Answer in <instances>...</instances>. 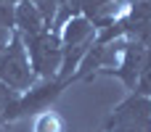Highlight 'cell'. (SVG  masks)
Returning a JSON list of instances; mask_svg holds the SVG:
<instances>
[{
    "label": "cell",
    "instance_id": "6da1fadb",
    "mask_svg": "<svg viewBox=\"0 0 151 132\" xmlns=\"http://www.w3.org/2000/svg\"><path fill=\"white\" fill-rule=\"evenodd\" d=\"M24 48H27V56H29V64H32V71L37 79H56L58 77L64 50H61V40H58L56 29H45L35 37H27Z\"/></svg>",
    "mask_w": 151,
    "mask_h": 132
},
{
    "label": "cell",
    "instance_id": "7a4b0ae2",
    "mask_svg": "<svg viewBox=\"0 0 151 132\" xmlns=\"http://www.w3.org/2000/svg\"><path fill=\"white\" fill-rule=\"evenodd\" d=\"M69 85H72V82L58 79V77H56V79H37L29 90L19 93V98H16V103H13L11 114H8V124H11V122H19V119H24V116H37V114L53 108V103L61 98V93H64Z\"/></svg>",
    "mask_w": 151,
    "mask_h": 132
},
{
    "label": "cell",
    "instance_id": "3957f363",
    "mask_svg": "<svg viewBox=\"0 0 151 132\" xmlns=\"http://www.w3.org/2000/svg\"><path fill=\"white\" fill-rule=\"evenodd\" d=\"M0 82L16 93H24L37 82L32 64H29V56H27V48H24V40L16 32L0 53Z\"/></svg>",
    "mask_w": 151,
    "mask_h": 132
},
{
    "label": "cell",
    "instance_id": "277c9868",
    "mask_svg": "<svg viewBox=\"0 0 151 132\" xmlns=\"http://www.w3.org/2000/svg\"><path fill=\"white\" fill-rule=\"evenodd\" d=\"M104 132H151V98L127 93V98L106 116Z\"/></svg>",
    "mask_w": 151,
    "mask_h": 132
},
{
    "label": "cell",
    "instance_id": "5b68a950",
    "mask_svg": "<svg viewBox=\"0 0 151 132\" xmlns=\"http://www.w3.org/2000/svg\"><path fill=\"white\" fill-rule=\"evenodd\" d=\"M146 48L149 45H143L138 40H125L119 64L114 69H109L106 77H117L125 85L127 93H135V85H138V77H141V69H143V61H146Z\"/></svg>",
    "mask_w": 151,
    "mask_h": 132
},
{
    "label": "cell",
    "instance_id": "8992f818",
    "mask_svg": "<svg viewBox=\"0 0 151 132\" xmlns=\"http://www.w3.org/2000/svg\"><path fill=\"white\" fill-rule=\"evenodd\" d=\"M56 32H58L61 48H80V45H88V42L96 40V24L85 13H77V16L66 19Z\"/></svg>",
    "mask_w": 151,
    "mask_h": 132
},
{
    "label": "cell",
    "instance_id": "52a82bcc",
    "mask_svg": "<svg viewBox=\"0 0 151 132\" xmlns=\"http://www.w3.org/2000/svg\"><path fill=\"white\" fill-rule=\"evenodd\" d=\"M13 24H16V34L24 37V40H27V37H35V34H40V32L48 29L42 13H40V8H37L32 0L16 3V8H13Z\"/></svg>",
    "mask_w": 151,
    "mask_h": 132
},
{
    "label": "cell",
    "instance_id": "ba28073f",
    "mask_svg": "<svg viewBox=\"0 0 151 132\" xmlns=\"http://www.w3.org/2000/svg\"><path fill=\"white\" fill-rule=\"evenodd\" d=\"M32 132H66V122H64V116L56 108H48V111L35 116Z\"/></svg>",
    "mask_w": 151,
    "mask_h": 132
},
{
    "label": "cell",
    "instance_id": "9c48e42d",
    "mask_svg": "<svg viewBox=\"0 0 151 132\" xmlns=\"http://www.w3.org/2000/svg\"><path fill=\"white\" fill-rule=\"evenodd\" d=\"M13 8L11 3H0V42H8L16 32V24H13Z\"/></svg>",
    "mask_w": 151,
    "mask_h": 132
},
{
    "label": "cell",
    "instance_id": "30bf717a",
    "mask_svg": "<svg viewBox=\"0 0 151 132\" xmlns=\"http://www.w3.org/2000/svg\"><path fill=\"white\" fill-rule=\"evenodd\" d=\"M135 93H138V95L151 98V45L146 48V61H143V69H141V77H138Z\"/></svg>",
    "mask_w": 151,
    "mask_h": 132
}]
</instances>
